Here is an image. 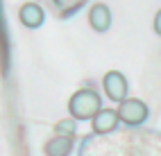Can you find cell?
<instances>
[{"label":"cell","mask_w":161,"mask_h":156,"mask_svg":"<svg viewBox=\"0 0 161 156\" xmlns=\"http://www.w3.org/2000/svg\"><path fill=\"white\" fill-rule=\"evenodd\" d=\"M102 109V100L93 88H80L68 100V113L73 120H93Z\"/></svg>","instance_id":"cell-1"},{"label":"cell","mask_w":161,"mask_h":156,"mask_svg":"<svg viewBox=\"0 0 161 156\" xmlns=\"http://www.w3.org/2000/svg\"><path fill=\"white\" fill-rule=\"evenodd\" d=\"M118 118H120L123 124L127 127H138V124H143L147 120V104L143 100H136V97H127L125 102L118 104Z\"/></svg>","instance_id":"cell-2"},{"label":"cell","mask_w":161,"mask_h":156,"mask_svg":"<svg viewBox=\"0 0 161 156\" xmlns=\"http://www.w3.org/2000/svg\"><path fill=\"white\" fill-rule=\"evenodd\" d=\"M102 88L107 93V97H109L111 102H125L127 100V91H130V86H127V79L120 70H109L107 75L102 77Z\"/></svg>","instance_id":"cell-3"},{"label":"cell","mask_w":161,"mask_h":156,"mask_svg":"<svg viewBox=\"0 0 161 156\" xmlns=\"http://www.w3.org/2000/svg\"><path fill=\"white\" fill-rule=\"evenodd\" d=\"M118 124H120V118L116 109H100L98 116L91 120V129L95 133H111Z\"/></svg>","instance_id":"cell-4"},{"label":"cell","mask_w":161,"mask_h":156,"mask_svg":"<svg viewBox=\"0 0 161 156\" xmlns=\"http://www.w3.org/2000/svg\"><path fill=\"white\" fill-rule=\"evenodd\" d=\"M89 25L95 32H107L111 27V9L104 3H95L89 9Z\"/></svg>","instance_id":"cell-5"},{"label":"cell","mask_w":161,"mask_h":156,"mask_svg":"<svg viewBox=\"0 0 161 156\" xmlns=\"http://www.w3.org/2000/svg\"><path fill=\"white\" fill-rule=\"evenodd\" d=\"M43 18H46V14H43V9H41L36 3H25L23 7L18 9V20L25 27H30V29L41 27V25H43Z\"/></svg>","instance_id":"cell-6"},{"label":"cell","mask_w":161,"mask_h":156,"mask_svg":"<svg viewBox=\"0 0 161 156\" xmlns=\"http://www.w3.org/2000/svg\"><path fill=\"white\" fill-rule=\"evenodd\" d=\"M70 152H73V138L66 136H52L43 145L46 156H70Z\"/></svg>","instance_id":"cell-7"},{"label":"cell","mask_w":161,"mask_h":156,"mask_svg":"<svg viewBox=\"0 0 161 156\" xmlns=\"http://www.w3.org/2000/svg\"><path fill=\"white\" fill-rule=\"evenodd\" d=\"M75 131H77V120L73 118H66V120H59L55 124V136H66V138H73Z\"/></svg>","instance_id":"cell-8"},{"label":"cell","mask_w":161,"mask_h":156,"mask_svg":"<svg viewBox=\"0 0 161 156\" xmlns=\"http://www.w3.org/2000/svg\"><path fill=\"white\" fill-rule=\"evenodd\" d=\"M152 27H154V32L161 36V9H159V12L154 14V23H152Z\"/></svg>","instance_id":"cell-9"}]
</instances>
